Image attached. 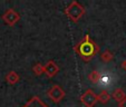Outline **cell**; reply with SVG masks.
<instances>
[{
  "label": "cell",
  "mask_w": 126,
  "mask_h": 107,
  "mask_svg": "<svg viewBox=\"0 0 126 107\" xmlns=\"http://www.w3.org/2000/svg\"><path fill=\"white\" fill-rule=\"evenodd\" d=\"M75 51L83 58L84 60L88 61L91 60L94 56H96L98 51H99V47L96 45L94 40H92L89 35H86L84 40H81L79 44L75 46Z\"/></svg>",
  "instance_id": "6da1fadb"
},
{
  "label": "cell",
  "mask_w": 126,
  "mask_h": 107,
  "mask_svg": "<svg viewBox=\"0 0 126 107\" xmlns=\"http://www.w3.org/2000/svg\"><path fill=\"white\" fill-rule=\"evenodd\" d=\"M65 14L73 22H77L85 15V8L78 1L74 0L73 2H70L67 6V8L65 9Z\"/></svg>",
  "instance_id": "7a4b0ae2"
},
{
  "label": "cell",
  "mask_w": 126,
  "mask_h": 107,
  "mask_svg": "<svg viewBox=\"0 0 126 107\" xmlns=\"http://www.w3.org/2000/svg\"><path fill=\"white\" fill-rule=\"evenodd\" d=\"M47 95L52 102L59 103L60 100L64 99V97L66 96V93H65V91L59 85H54L49 91L47 92Z\"/></svg>",
  "instance_id": "3957f363"
},
{
  "label": "cell",
  "mask_w": 126,
  "mask_h": 107,
  "mask_svg": "<svg viewBox=\"0 0 126 107\" xmlns=\"http://www.w3.org/2000/svg\"><path fill=\"white\" fill-rule=\"evenodd\" d=\"M80 102L83 103L86 107H94L95 104L97 103V95H96L92 89H87V91L81 95Z\"/></svg>",
  "instance_id": "277c9868"
},
{
  "label": "cell",
  "mask_w": 126,
  "mask_h": 107,
  "mask_svg": "<svg viewBox=\"0 0 126 107\" xmlns=\"http://www.w3.org/2000/svg\"><path fill=\"white\" fill-rule=\"evenodd\" d=\"M20 16L18 12H16L14 9H8L5 14L2 15V20L9 26H15L19 21Z\"/></svg>",
  "instance_id": "5b68a950"
},
{
  "label": "cell",
  "mask_w": 126,
  "mask_h": 107,
  "mask_svg": "<svg viewBox=\"0 0 126 107\" xmlns=\"http://www.w3.org/2000/svg\"><path fill=\"white\" fill-rule=\"evenodd\" d=\"M59 73V67L54 60H49L46 64V66H44V74H46V76L52 78Z\"/></svg>",
  "instance_id": "8992f818"
},
{
  "label": "cell",
  "mask_w": 126,
  "mask_h": 107,
  "mask_svg": "<svg viewBox=\"0 0 126 107\" xmlns=\"http://www.w3.org/2000/svg\"><path fill=\"white\" fill-rule=\"evenodd\" d=\"M22 107H48V106L39 97H36L35 96L31 99H29Z\"/></svg>",
  "instance_id": "52a82bcc"
},
{
  "label": "cell",
  "mask_w": 126,
  "mask_h": 107,
  "mask_svg": "<svg viewBox=\"0 0 126 107\" xmlns=\"http://www.w3.org/2000/svg\"><path fill=\"white\" fill-rule=\"evenodd\" d=\"M19 79H20V77L16 71H10V73H8L7 76H6V80H7V83L9 84V85H15V84H17L19 81Z\"/></svg>",
  "instance_id": "ba28073f"
},
{
  "label": "cell",
  "mask_w": 126,
  "mask_h": 107,
  "mask_svg": "<svg viewBox=\"0 0 126 107\" xmlns=\"http://www.w3.org/2000/svg\"><path fill=\"white\" fill-rule=\"evenodd\" d=\"M112 97L114 98L116 102H122V100L124 99V98L126 97V94L124 93V91L122 89V88H117V89H115L114 91V93H113V95H112Z\"/></svg>",
  "instance_id": "9c48e42d"
},
{
  "label": "cell",
  "mask_w": 126,
  "mask_h": 107,
  "mask_svg": "<svg viewBox=\"0 0 126 107\" xmlns=\"http://www.w3.org/2000/svg\"><path fill=\"white\" fill-rule=\"evenodd\" d=\"M110 99V95L106 91H103L99 95H97V102H100L102 104H106Z\"/></svg>",
  "instance_id": "30bf717a"
},
{
  "label": "cell",
  "mask_w": 126,
  "mask_h": 107,
  "mask_svg": "<svg viewBox=\"0 0 126 107\" xmlns=\"http://www.w3.org/2000/svg\"><path fill=\"white\" fill-rule=\"evenodd\" d=\"M113 58H114V55H113L110 51H108V50L104 51L102 55H100V59H102L104 62H110V61H112Z\"/></svg>",
  "instance_id": "8fae6325"
},
{
  "label": "cell",
  "mask_w": 126,
  "mask_h": 107,
  "mask_svg": "<svg viewBox=\"0 0 126 107\" xmlns=\"http://www.w3.org/2000/svg\"><path fill=\"white\" fill-rule=\"evenodd\" d=\"M99 73H98L97 70H93L91 73V74L88 75V79L92 81L93 84H97L98 80H99Z\"/></svg>",
  "instance_id": "7c38bea8"
},
{
  "label": "cell",
  "mask_w": 126,
  "mask_h": 107,
  "mask_svg": "<svg viewBox=\"0 0 126 107\" xmlns=\"http://www.w3.org/2000/svg\"><path fill=\"white\" fill-rule=\"evenodd\" d=\"M32 71L36 76H40V75L44 74V66L41 64H36L32 67Z\"/></svg>",
  "instance_id": "4fadbf2b"
},
{
  "label": "cell",
  "mask_w": 126,
  "mask_h": 107,
  "mask_svg": "<svg viewBox=\"0 0 126 107\" xmlns=\"http://www.w3.org/2000/svg\"><path fill=\"white\" fill-rule=\"evenodd\" d=\"M118 105H119V107H126V97L124 98L122 102H119Z\"/></svg>",
  "instance_id": "5bb4252c"
},
{
  "label": "cell",
  "mask_w": 126,
  "mask_h": 107,
  "mask_svg": "<svg viewBox=\"0 0 126 107\" xmlns=\"http://www.w3.org/2000/svg\"><path fill=\"white\" fill-rule=\"evenodd\" d=\"M122 67H123V68L126 70V60H124V61H123V64H122Z\"/></svg>",
  "instance_id": "9a60e30c"
}]
</instances>
